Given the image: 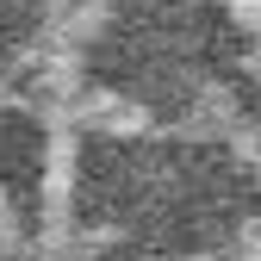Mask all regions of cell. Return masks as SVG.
<instances>
[{
	"mask_svg": "<svg viewBox=\"0 0 261 261\" xmlns=\"http://www.w3.org/2000/svg\"><path fill=\"white\" fill-rule=\"evenodd\" d=\"M38 7L44 0H0V75L19 62V50L38 38Z\"/></svg>",
	"mask_w": 261,
	"mask_h": 261,
	"instance_id": "obj_2",
	"label": "cell"
},
{
	"mask_svg": "<svg viewBox=\"0 0 261 261\" xmlns=\"http://www.w3.org/2000/svg\"><path fill=\"white\" fill-rule=\"evenodd\" d=\"M243 31L218 0H112L87 38V75L106 100L187 112L205 87L237 81Z\"/></svg>",
	"mask_w": 261,
	"mask_h": 261,
	"instance_id": "obj_1",
	"label": "cell"
}]
</instances>
